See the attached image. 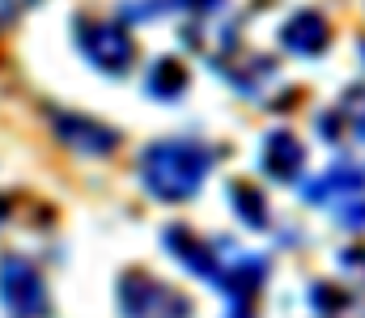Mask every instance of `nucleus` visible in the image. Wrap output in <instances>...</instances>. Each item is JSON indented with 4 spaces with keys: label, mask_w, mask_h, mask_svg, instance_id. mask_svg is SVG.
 <instances>
[{
    "label": "nucleus",
    "mask_w": 365,
    "mask_h": 318,
    "mask_svg": "<svg viewBox=\"0 0 365 318\" xmlns=\"http://www.w3.org/2000/svg\"><path fill=\"white\" fill-rule=\"evenodd\" d=\"M166 246L179 255V263L187 272H195L200 280L217 285L230 297V310H247L268 276L264 255H247L238 242L230 238H195L191 229L170 225L166 229Z\"/></svg>",
    "instance_id": "1"
},
{
    "label": "nucleus",
    "mask_w": 365,
    "mask_h": 318,
    "mask_svg": "<svg viewBox=\"0 0 365 318\" xmlns=\"http://www.w3.org/2000/svg\"><path fill=\"white\" fill-rule=\"evenodd\" d=\"M212 170V153L191 140H158L140 153V183L158 200H191Z\"/></svg>",
    "instance_id": "2"
},
{
    "label": "nucleus",
    "mask_w": 365,
    "mask_h": 318,
    "mask_svg": "<svg viewBox=\"0 0 365 318\" xmlns=\"http://www.w3.org/2000/svg\"><path fill=\"white\" fill-rule=\"evenodd\" d=\"M306 204L327 208L344 229L357 233V229H365V174L349 161L331 166L323 179L306 183Z\"/></svg>",
    "instance_id": "3"
},
{
    "label": "nucleus",
    "mask_w": 365,
    "mask_h": 318,
    "mask_svg": "<svg viewBox=\"0 0 365 318\" xmlns=\"http://www.w3.org/2000/svg\"><path fill=\"white\" fill-rule=\"evenodd\" d=\"M119 314L123 318H191V302L175 293L170 285L145 276V272H123L119 276Z\"/></svg>",
    "instance_id": "4"
},
{
    "label": "nucleus",
    "mask_w": 365,
    "mask_h": 318,
    "mask_svg": "<svg viewBox=\"0 0 365 318\" xmlns=\"http://www.w3.org/2000/svg\"><path fill=\"white\" fill-rule=\"evenodd\" d=\"M0 302H4V310L13 318H43L51 310L47 285H43L38 267L26 263V259H17V255H9L0 263Z\"/></svg>",
    "instance_id": "5"
},
{
    "label": "nucleus",
    "mask_w": 365,
    "mask_h": 318,
    "mask_svg": "<svg viewBox=\"0 0 365 318\" xmlns=\"http://www.w3.org/2000/svg\"><path fill=\"white\" fill-rule=\"evenodd\" d=\"M77 47L86 51V60L93 68L115 73V77L128 73L132 60H136V43L119 21H81L77 26Z\"/></svg>",
    "instance_id": "6"
},
{
    "label": "nucleus",
    "mask_w": 365,
    "mask_h": 318,
    "mask_svg": "<svg viewBox=\"0 0 365 318\" xmlns=\"http://www.w3.org/2000/svg\"><path fill=\"white\" fill-rule=\"evenodd\" d=\"M51 127H56V136H60L73 153H81V157H102V153H110V149L119 144V132L93 123V119H86V115L51 110Z\"/></svg>",
    "instance_id": "7"
},
{
    "label": "nucleus",
    "mask_w": 365,
    "mask_h": 318,
    "mask_svg": "<svg viewBox=\"0 0 365 318\" xmlns=\"http://www.w3.org/2000/svg\"><path fill=\"white\" fill-rule=\"evenodd\" d=\"M331 43V26L323 13H297L280 26V47L293 55H319Z\"/></svg>",
    "instance_id": "8"
},
{
    "label": "nucleus",
    "mask_w": 365,
    "mask_h": 318,
    "mask_svg": "<svg viewBox=\"0 0 365 318\" xmlns=\"http://www.w3.org/2000/svg\"><path fill=\"white\" fill-rule=\"evenodd\" d=\"M327 140H365V85H353L331 115L319 119Z\"/></svg>",
    "instance_id": "9"
},
{
    "label": "nucleus",
    "mask_w": 365,
    "mask_h": 318,
    "mask_svg": "<svg viewBox=\"0 0 365 318\" xmlns=\"http://www.w3.org/2000/svg\"><path fill=\"white\" fill-rule=\"evenodd\" d=\"M302 161H306V153H302V144H297L293 132L280 127V132L268 136V144H264V170L272 174L276 183H293L302 174Z\"/></svg>",
    "instance_id": "10"
},
{
    "label": "nucleus",
    "mask_w": 365,
    "mask_h": 318,
    "mask_svg": "<svg viewBox=\"0 0 365 318\" xmlns=\"http://www.w3.org/2000/svg\"><path fill=\"white\" fill-rule=\"evenodd\" d=\"M145 90H149L153 98H179L182 90H187V68H182L175 55L153 60V64H149V77H145Z\"/></svg>",
    "instance_id": "11"
},
{
    "label": "nucleus",
    "mask_w": 365,
    "mask_h": 318,
    "mask_svg": "<svg viewBox=\"0 0 365 318\" xmlns=\"http://www.w3.org/2000/svg\"><path fill=\"white\" fill-rule=\"evenodd\" d=\"M230 200H234L238 216H242L251 229H268V200H264L255 187H247V183H234V187H230Z\"/></svg>",
    "instance_id": "12"
},
{
    "label": "nucleus",
    "mask_w": 365,
    "mask_h": 318,
    "mask_svg": "<svg viewBox=\"0 0 365 318\" xmlns=\"http://www.w3.org/2000/svg\"><path fill=\"white\" fill-rule=\"evenodd\" d=\"M310 306H314V310H323V314H336V310H344V306H349V293H340V289H331V285H314Z\"/></svg>",
    "instance_id": "13"
},
{
    "label": "nucleus",
    "mask_w": 365,
    "mask_h": 318,
    "mask_svg": "<svg viewBox=\"0 0 365 318\" xmlns=\"http://www.w3.org/2000/svg\"><path fill=\"white\" fill-rule=\"evenodd\" d=\"M30 4H38V0H0V30H4V26H13Z\"/></svg>",
    "instance_id": "14"
},
{
    "label": "nucleus",
    "mask_w": 365,
    "mask_h": 318,
    "mask_svg": "<svg viewBox=\"0 0 365 318\" xmlns=\"http://www.w3.org/2000/svg\"><path fill=\"white\" fill-rule=\"evenodd\" d=\"M182 9H191V13H208V9H217L221 0H179Z\"/></svg>",
    "instance_id": "15"
},
{
    "label": "nucleus",
    "mask_w": 365,
    "mask_h": 318,
    "mask_svg": "<svg viewBox=\"0 0 365 318\" xmlns=\"http://www.w3.org/2000/svg\"><path fill=\"white\" fill-rule=\"evenodd\" d=\"M344 267H357V272H365V250H344Z\"/></svg>",
    "instance_id": "16"
},
{
    "label": "nucleus",
    "mask_w": 365,
    "mask_h": 318,
    "mask_svg": "<svg viewBox=\"0 0 365 318\" xmlns=\"http://www.w3.org/2000/svg\"><path fill=\"white\" fill-rule=\"evenodd\" d=\"M230 318H251V310H230Z\"/></svg>",
    "instance_id": "17"
},
{
    "label": "nucleus",
    "mask_w": 365,
    "mask_h": 318,
    "mask_svg": "<svg viewBox=\"0 0 365 318\" xmlns=\"http://www.w3.org/2000/svg\"><path fill=\"white\" fill-rule=\"evenodd\" d=\"M4 208H9V204H4V200H0V212H4Z\"/></svg>",
    "instance_id": "18"
},
{
    "label": "nucleus",
    "mask_w": 365,
    "mask_h": 318,
    "mask_svg": "<svg viewBox=\"0 0 365 318\" xmlns=\"http://www.w3.org/2000/svg\"><path fill=\"white\" fill-rule=\"evenodd\" d=\"M361 51H365V38H361Z\"/></svg>",
    "instance_id": "19"
}]
</instances>
